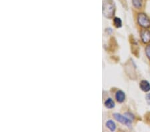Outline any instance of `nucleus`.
Returning <instances> with one entry per match:
<instances>
[{
    "instance_id": "f257e3e1",
    "label": "nucleus",
    "mask_w": 150,
    "mask_h": 132,
    "mask_svg": "<svg viewBox=\"0 0 150 132\" xmlns=\"http://www.w3.org/2000/svg\"><path fill=\"white\" fill-rule=\"evenodd\" d=\"M115 6L112 0H104L103 1V15L106 18H112L115 14Z\"/></svg>"
},
{
    "instance_id": "f03ea898",
    "label": "nucleus",
    "mask_w": 150,
    "mask_h": 132,
    "mask_svg": "<svg viewBox=\"0 0 150 132\" xmlns=\"http://www.w3.org/2000/svg\"><path fill=\"white\" fill-rule=\"evenodd\" d=\"M137 22L141 27L144 28H150V20L146 13H140L137 18Z\"/></svg>"
},
{
    "instance_id": "7ed1b4c3",
    "label": "nucleus",
    "mask_w": 150,
    "mask_h": 132,
    "mask_svg": "<svg viewBox=\"0 0 150 132\" xmlns=\"http://www.w3.org/2000/svg\"><path fill=\"white\" fill-rule=\"evenodd\" d=\"M113 117L114 118L117 120V121L120 122L121 124H122L123 125H125L127 127H131L132 126V122L129 119H128L126 116H122L120 114H113Z\"/></svg>"
},
{
    "instance_id": "20e7f679",
    "label": "nucleus",
    "mask_w": 150,
    "mask_h": 132,
    "mask_svg": "<svg viewBox=\"0 0 150 132\" xmlns=\"http://www.w3.org/2000/svg\"><path fill=\"white\" fill-rule=\"evenodd\" d=\"M141 40L144 44H149L150 42V32L147 30H143L140 33Z\"/></svg>"
},
{
    "instance_id": "39448f33",
    "label": "nucleus",
    "mask_w": 150,
    "mask_h": 132,
    "mask_svg": "<svg viewBox=\"0 0 150 132\" xmlns=\"http://www.w3.org/2000/svg\"><path fill=\"white\" fill-rule=\"evenodd\" d=\"M139 88L144 92H148L150 91V83L147 80H142L139 83Z\"/></svg>"
},
{
    "instance_id": "423d86ee",
    "label": "nucleus",
    "mask_w": 150,
    "mask_h": 132,
    "mask_svg": "<svg viewBox=\"0 0 150 132\" xmlns=\"http://www.w3.org/2000/svg\"><path fill=\"white\" fill-rule=\"evenodd\" d=\"M115 99L119 103H123L125 99V93L122 90H118L115 93Z\"/></svg>"
},
{
    "instance_id": "0eeeda50",
    "label": "nucleus",
    "mask_w": 150,
    "mask_h": 132,
    "mask_svg": "<svg viewBox=\"0 0 150 132\" xmlns=\"http://www.w3.org/2000/svg\"><path fill=\"white\" fill-rule=\"evenodd\" d=\"M104 105H105L106 108L108 109H112L115 107V102L112 98H108L107 100L104 103Z\"/></svg>"
},
{
    "instance_id": "6e6552de",
    "label": "nucleus",
    "mask_w": 150,
    "mask_h": 132,
    "mask_svg": "<svg viewBox=\"0 0 150 132\" xmlns=\"http://www.w3.org/2000/svg\"><path fill=\"white\" fill-rule=\"evenodd\" d=\"M106 126H107V128L112 131H115L116 129V125L115 124V122L112 121V120H108V121L106 122Z\"/></svg>"
},
{
    "instance_id": "1a4fd4ad",
    "label": "nucleus",
    "mask_w": 150,
    "mask_h": 132,
    "mask_svg": "<svg viewBox=\"0 0 150 132\" xmlns=\"http://www.w3.org/2000/svg\"><path fill=\"white\" fill-rule=\"evenodd\" d=\"M113 23H114V25L117 28H120L122 26V21L120 18H117V17H115V18H113Z\"/></svg>"
},
{
    "instance_id": "9d476101",
    "label": "nucleus",
    "mask_w": 150,
    "mask_h": 132,
    "mask_svg": "<svg viewBox=\"0 0 150 132\" xmlns=\"http://www.w3.org/2000/svg\"><path fill=\"white\" fill-rule=\"evenodd\" d=\"M132 3L135 8L139 9L142 6L143 0H132Z\"/></svg>"
},
{
    "instance_id": "9b49d317",
    "label": "nucleus",
    "mask_w": 150,
    "mask_h": 132,
    "mask_svg": "<svg viewBox=\"0 0 150 132\" xmlns=\"http://www.w3.org/2000/svg\"><path fill=\"white\" fill-rule=\"evenodd\" d=\"M125 116H126L127 118L129 119L130 120H131V121H133V120L134 119V116L132 114H131V113H129V112L125 113Z\"/></svg>"
},
{
    "instance_id": "f8f14e48",
    "label": "nucleus",
    "mask_w": 150,
    "mask_h": 132,
    "mask_svg": "<svg viewBox=\"0 0 150 132\" xmlns=\"http://www.w3.org/2000/svg\"><path fill=\"white\" fill-rule=\"evenodd\" d=\"M146 54L147 58L150 60V45H148L146 47Z\"/></svg>"
},
{
    "instance_id": "ddd939ff",
    "label": "nucleus",
    "mask_w": 150,
    "mask_h": 132,
    "mask_svg": "<svg viewBox=\"0 0 150 132\" xmlns=\"http://www.w3.org/2000/svg\"><path fill=\"white\" fill-rule=\"evenodd\" d=\"M146 100L147 104L150 105V93H147L146 95Z\"/></svg>"
}]
</instances>
